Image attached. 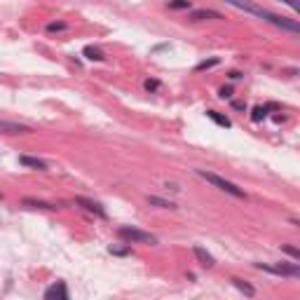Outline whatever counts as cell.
<instances>
[{
  "mask_svg": "<svg viewBox=\"0 0 300 300\" xmlns=\"http://www.w3.org/2000/svg\"><path fill=\"white\" fill-rule=\"evenodd\" d=\"M223 2L232 5V7H237V9H244V12H249L253 17H258V19H263V21H267V24L282 28V31H289V33H293V35L300 33V24L296 19H286V17L275 14V12H267V9H263L260 5L251 2V0H223Z\"/></svg>",
  "mask_w": 300,
  "mask_h": 300,
  "instance_id": "cell-1",
  "label": "cell"
},
{
  "mask_svg": "<svg viewBox=\"0 0 300 300\" xmlns=\"http://www.w3.org/2000/svg\"><path fill=\"white\" fill-rule=\"evenodd\" d=\"M195 174L202 176L207 183H211L214 188H218V190L227 192V195H232V197H237V200H246V192L242 190V188H237L234 183H230V181H225V178H221L218 174H214V171H207V169H195Z\"/></svg>",
  "mask_w": 300,
  "mask_h": 300,
  "instance_id": "cell-2",
  "label": "cell"
},
{
  "mask_svg": "<svg viewBox=\"0 0 300 300\" xmlns=\"http://www.w3.org/2000/svg\"><path fill=\"white\" fill-rule=\"evenodd\" d=\"M117 234L129 244H157V237L150 232H143L139 227H129V225H122V227H117Z\"/></svg>",
  "mask_w": 300,
  "mask_h": 300,
  "instance_id": "cell-3",
  "label": "cell"
},
{
  "mask_svg": "<svg viewBox=\"0 0 300 300\" xmlns=\"http://www.w3.org/2000/svg\"><path fill=\"white\" fill-rule=\"evenodd\" d=\"M256 267H258V270H263V272H270V275L291 277V279L300 277V267H298V263H277V265H265V263H256Z\"/></svg>",
  "mask_w": 300,
  "mask_h": 300,
  "instance_id": "cell-4",
  "label": "cell"
},
{
  "mask_svg": "<svg viewBox=\"0 0 300 300\" xmlns=\"http://www.w3.org/2000/svg\"><path fill=\"white\" fill-rule=\"evenodd\" d=\"M45 298H47V300H68L71 296H68L66 282H57V284H52L50 289L45 291Z\"/></svg>",
  "mask_w": 300,
  "mask_h": 300,
  "instance_id": "cell-5",
  "label": "cell"
},
{
  "mask_svg": "<svg viewBox=\"0 0 300 300\" xmlns=\"http://www.w3.org/2000/svg\"><path fill=\"white\" fill-rule=\"evenodd\" d=\"M75 204H80L82 209H87L89 214H96L99 218H106L108 214H106V209L101 207L99 202H94V200H87V197H75Z\"/></svg>",
  "mask_w": 300,
  "mask_h": 300,
  "instance_id": "cell-6",
  "label": "cell"
},
{
  "mask_svg": "<svg viewBox=\"0 0 300 300\" xmlns=\"http://www.w3.org/2000/svg\"><path fill=\"white\" fill-rule=\"evenodd\" d=\"M0 134H31V127L9 122V120H0Z\"/></svg>",
  "mask_w": 300,
  "mask_h": 300,
  "instance_id": "cell-7",
  "label": "cell"
},
{
  "mask_svg": "<svg viewBox=\"0 0 300 300\" xmlns=\"http://www.w3.org/2000/svg\"><path fill=\"white\" fill-rule=\"evenodd\" d=\"M192 253H195V258L200 260L202 267H214V265H216V258H214L209 251L202 249V246H192Z\"/></svg>",
  "mask_w": 300,
  "mask_h": 300,
  "instance_id": "cell-8",
  "label": "cell"
},
{
  "mask_svg": "<svg viewBox=\"0 0 300 300\" xmlns=\"http://www.w3.org/2000/svg\"><path fill=\"white\" fill-rule=\"evenodd\" d=\"M190 19H192V21H204V19H223V14H221V12H216V9H192Z\"/></svg>",
  "mask_w": 300,
  "mask_h": 300,
  "instance_id": "cell-9",
  "label": "cell"
},
{
  "mask_svg": "<svg viewBox=\"0 0 300 300\" xmlns=\"http://www.w3.org/2000/svg\"><path fill=\"white\" fill-rule=\"evenodd\" d=\"M19 164H24V167H31V169H38V171H47V162H45V159L28 157V155H21V157H19Z\"/></svg>",
  "mask_w": 300,
  "mask_h": 300,
  "instance_id": "cell-10",
  "label": "cell"
},
{
  "mask_svg": "<svg viewBox=\"0 0 300 300\" xmlns=\"http://www.w3.org/2000/svg\"><path fill=\"white\" fill-rule=\"evenodd\" d=\"M26 207H35V209H47V211H54V209H59L57 204H52V202H42V200H24Z\"/></svg>",
  "mask_w": 300,
  "mask_h": 300,
  "instance_id": "cell-11",
  "label": "cell"
},
{
  "mask_svg": "<svg viewBox=\"0 0 300 300\" xmlns=\"http://www.w3.org/2000/svg\"><path fill=\"white\" fill-rule=\"evenodd\" d=\"M207 117H209V120H214V122L221 125V127H232V122H230L225 115H221L218 110H207Z\"/></svg>",
  "mask_w": 300,
  "mask_h": 300,
  "instance_id": "cell-12",
  "label": "cell"
},
{
  "mask_svg": "<svg viewBox=\"0 0 300 300\" xmlns=\"http://www.w3.org/2000/svg\"><path fill=\"white\" fill-rule=\"evenodd\" d=\"M148 204H152V207H157V209H176L174 202H167V200H162V197H155V195H148Z\"/></svg>",
  "mask_w": 300,
  "mask_h": 300,
  "instance_id": "cell-13",
  "label": "cell"
},
{
  "mask_svg": "<svg viewBox=\"0 0 300 300\" xmlns=\"http://www.w3.org/2000/svg\"><path fill=\"white\" fill-rule=\"evenodd\" d=\"M82 54L89 59V61H103V52L96 50V47H92V45H87V47L82 50Z\"/></svg>",
  "mask_w": 300,
  "mask_h": 300,
  "instance_id": "cell-14",
  "label": "cell"
},
{
  "mask_svg": "<svg viewBox=\"0 0 300 300\" xmlns=\"http://www.w3.org/2000/svg\"><path fill=\"white\" fill-rule=\"evenodd\" d=\"M218 64H221V59H207V61H200V64L195 66V71H197V73H202V71H209V68L218 66Z\"/></svg>",
  "mask_w": 300,
  "mask_h": 300,
  "instance_id": "cell-15",
  "label": "cell"
},
{
  "mask_svg": "<svg viewBox=\"0 0 300 300\" xmlns=\"http://www.w3.org/2000/svg\"><path fill=\"white\" fill-rule=\"evenodd\" d=\"M232 284L239 289V291H244L246 296H256V289L251 286V284H246V282H242V279H232Z\"/></svg>",
  "mask_w": 300,
  "mask_h": 300,
  "instance_id": "cell-16",
  "label": "cell"
},
{
  "mask_svg": "<svg viewBox=\"0 0 300 300\" xmlns=\"http://www.w3.org/2000/svg\"><path fill=\"white\" fill-rule=\"evenodd\" d=\"M167 5H169V9H190L192 7L190 0H169Z\"/></svg>",
  "mask_w": 300,
  "mask_h": 300,
  "instance_id": "cell-17",
  "label": "cell"
},
{
  "mask_svg": "<svg viewBox=\"0 0 300 300\" xmlns=\"http://www.w3.org/2000/svg\"><path fill=\"white\" fill-rule=\"evenodd\" d=\"M265 115H267V108H263V106H256V108H253V113H251V120H253V122H260V120H265Z\"/></svg>",
  "mask_w": 300,
  "mask_h": 300,
  "instance_id": "cell-18",
  "label": "cell"
},
{
  "mask_svg": "<svg viewBox=\"0 0 300 300\" xmlns=\"http://www.w3.org/2000/svg\"><path fill=\"white\" fill-rule=\"evenodd\" d=\"M68 24L66 21H52V24H47V31L50 33H54V31H66Z\"/></svg>",
  "mask_w": 300,
  "mask_h": 300,
  "instance_id": "cell-19",
  "label": "cell"
},
{
  "mask_svg": "<svg viewBox=\"0 0 300 300\" xmlns=\"http://www.w3.org/2000/svg\"><path fill=\"white\" fill-rule=\"evenodd\" d=\"M218 99H232V87H230V84H225V87H221V89H218Z\"/></svg>",
  "mask_w": 300,
  "mask_h": 300,
  "instance_id": "cell-20",
  "label": "cell"
},
{
  "mask_svg": "<svg viewBox=\"0 0 300 300\" xmlns=\"http://www.w3.org/2000/svg\"><path fill=\"white\" fill-rule=\"evenodd\" d=\"M282 251H284V253H289L293 260H300V251L296 249V246H282Z\"/></svg>",
  "mask_w": 300,
  "mask_h": 300,
  "instance_id": "cell-21",
  "label": "cell"
},
{
  "mask_svg": "<svg viewBox=\"0 0 300 300\" xmlns=\"http://www.w3.org/2000/svg\"><path fill=\"white\" fill-rule=\"evenodd\" d=\"M157 87H159L157 80H146V89H148V92H155Z\"/></svg>",
  "mask_w": 300,
  "mask_h": 300,
  "instance_id": "cell-22",
  "label": "cell"
},
{
  "mask_svg": "<svg viewBox=\"0 0 300 300\" xmlns=\"http://www.w3.org/2000/svg\"><path fill=\"white\" fill-rule=\"evenodd\" d=\"M232 108L234 110H246V103H244V101H232Z\"/></svg>",
  "mask_w": 300,
  "mask_h": 300,
  "instance_id": "cell-23",
  "label": "cell"
},
{
  "mask_svg": "<svg viewBox=\"0 0 300 300\" xmlns=\"http://www.w3.org/2000/svg\"><path fill=\"white\" fill-rule=\"evenodd\" d=\"M110 253H115V256H127L129 251H127V249H115V246H110Z\"/></svg>",
  "mask_w": 300,
  "mask_h": 300,
  "instance_id": "cell-24",
  "label": "cell"
},
{
  "mask_svg": "<svg viewBox=\"0 0 300 300\" xmlns=\"http://www.w3.org/2000/svg\"><path fill=\"white\" fill-rule=\"evenodd\" d=\"M282 2H286V5H289L293 12H298V2H296V0H282Z\"/></svg>",
  "mask_w": 300,
  "mask_h": 300,
  "instance_id": "cell-25",
  "label": "cell"
},
{
  "mask_svg": "<svg viewBox=\"0 0 300 300\" xmlns=\"http://www.w3.org/2000/svg\"><path fill=\"white\" fill-rule=\"evenodd\" d=\"M244 75L239 73V71H230V80H242Z\"/></svg>",
  "mask_w": 300,
  "mask_h": 300,
  "instance_id": "cell-26",
  "label": "cell"
}]
</instances>
